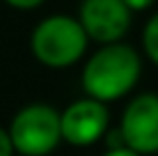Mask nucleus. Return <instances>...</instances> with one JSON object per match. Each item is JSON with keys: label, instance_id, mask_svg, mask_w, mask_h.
<instances>
[{"label": "nucleus", "instance_id": "f257e3e1", "mask_svg": "<svg viewBox=\"0 0 158 156\" xmlns=\"http://www.w3.org/2000/svg\"><path fill=\"white\" fill-rule=\"evenodd\" d=\"M140 78V55L126 44H106L83 69V90L96 101H115Z\"/></svg>", "mask_w": 158, "mask_h": 156}, {"label": "nucleus", "instance_id": "1a4fd4ad", "mask_svg": "<svg viewBox=\"0 0 158 156\" xmlns=\"http://www.w3.org/2000/svg\"><path fill=\"white\" fill-rule=\"evenodd\" d=\"M9 7H16V9H35L39 7L44 0H5Z\"/></svg>", "mask_w": 158, "mask_h": 156}, {"label": "nucleus", "instance_id": "423d86ee", "mask_svg": "<svg viewBox=\"0 0 158 156\" xmlns=\"http://www.w3.org/2000/svg\"><path fill=\"white\" fill-rule=\"evenodd\" d=\"M60 120H62L64 140L76 145V147H87L106 136L110 115H108V108L103 106V101H96L89 96V99H80L71 103L60 115Z\"/></svg>", "mask_w": 158, "mask_h": 156}, {"label": "nucleus", "instance_id": "7ed1b4c3", "mask_svg": "<svg viewBox=\"0 0 158 156\" xmlns=\"http://www.w3.org/2000/svg\"><path fill=\"white\" fill-rule=\"evenodd\" d=\"M9 136L21 156H46L57 147L62 138L60 112L46 103L25 106L14 115Z\"/></svg>", "mask_w": 158, "mask_h": 156}, {"label": "nucleus", "instance_id": "9d476101", "mask_svg": "<svg viewBox=\"0 0 158 156\" xmlns=\"http://www.w3.org/2000/svg\"><path fill=\"white\" fill-rule=\"evenodd\" d=\"M124 2H126V7L131 12H142V9H147L154 0H124Z\"/></svg>", "mask_w": 158, "mask_h": 156}, {"label": "nucleus", "instance_id": "6e6552de", "mask_svg": "<svg viewBox=\"0 0 158 156\" xmlns=\"http://www.w3.org/2000/svg\"><path fill=\"white\" fill-rule=\"evenodd\" d=\"M0 156H14V142L9 131L0 129Z\"/></svg>", "mask_w": 158, "mask_h": 156}, {"label": "nucleus", "instance_id": "f03ea898", "mask_svg": "<svg viewBox=\"0 0 158 156\" xmlns=\"http://www.w3.org/2000/svg\"><path fill=\"white\" fill-rule=\"evenodd\" d=\"M87 32L80 21L71 16H48L32 30L30 48L32 55L41 64L53 69H62L78 62L87 48Z\"/></svg>", "mask_w": 158, "mask_h": 156}, {"label": "nucleus", "instance_id": "20e7f679", "mask_svg": "<svg viewBox=\"0 0 158 156\" xmlns=\"http://www.w3.org/2000/svg\"><path fill=\"white\" fill-rule=\"evenodd\" d=\"M78 21L89 39L117 44L131 25V9L124 0H83Z\"/></svg>", "mask_w": 158, "mask_h": 156}, {"label": "nucleus", "instance_id": "39448f33", "mask_svg": "<svg viewBox=\"0 0 158 156\" xmlns=\"http://www.w3.org/2000/svg\"><path fill=\"white\" fill-rule=\"evenodd\" d=\"M122 133L126 147L138 154L158 152V96L140 94L128 103L122 117Z\"/></svg>", "mask_w": 158, "mask_h": 156}, {"label": "nucleus", "instance_id": "0eeeda50", "mask_svg": "<svg viewBox=\"0 0 158 156\" xmlns=\"http://www.w3.org/2000/svg\"><path fill=\"white\" fill-rule=\"evenodd\" d=\"M142 44H144L147 55H149L151 60L158 64V14L151 16L149 23H147L144 35H142Z\"/></svg>", "mask_w": 158, "mask_h": 156}, {"label": "nucleus", "instance_id": "9b49d317", "mask_svg": "<svg viewBox=\"0 0 158 156\" xmlns=\"http://www.w3.org/2000/svg\"><path fill=\"white\" fill-rule=\"evenodd\" d=\"M103 156H140V154L133 152L131 147H117V149H108Z\"/></svg>", "mask_w": 158, "mask_h": 156}]
</instances>
